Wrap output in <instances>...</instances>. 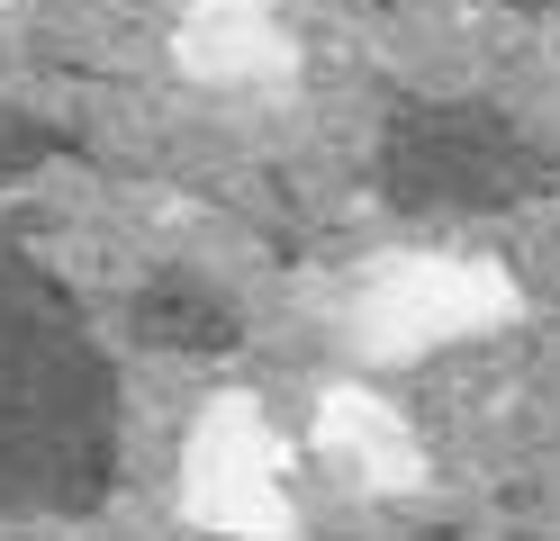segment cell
I'll return each instance as SVG.
<instances>
[{"label":"cell","instance_id":"cell-5","mask_svg":"<svg viewBox=\"0 0 560 541\" xmlns=\"http://www.w3.org/2000/svg\"><path fill=\"white\" fill-rule=\"evenodd\" d=\"M172 63H182V82L218 91V99H262V91L299 82L307 36L290 19V0H182Z\"/></svg>","mask_w":560,"mask_h":541},{"label":"cell","instance_id":"cell-1","mask_svg":"<svg viewBox=\"0 0 560 541\" xmlns=\"http://www.w3.org/2000/svg\"><path fill=\"white\" fill-rule=\"evenodd\" d=\"M118 469V379L46 271L0 252V515L100 505Z\"/></svg>","mask_w":560,"mask_h":541},{"label":"cell","instance_id":"cell-3","mask_svg":"<svg viewBox=\"0 0 560 541\" xmlns=\"http://www.w3.org/2000/svg\"><path fill=\"white\" fill-rule=\"evenodd\" d=\"M182 515L208 541H299V433L271 397L218 388L182 433Z\"/></svg>","mask_w":560,"mask_h":541},{"label":"cell","instance_id":"cell-6","mask_svg":"<svg viewBox=\"0 0 560 541\" xmlns=\"http://www.w3.org/2000/svg\"><path fill=\"white\" fill-rule=\"evenodd\" d=\"M515 172H524V144L506 127H479L462 108H443V118L416 136V154H407V199H425V208L506 199V190H524Z\"/></svg>","mask_w":560,"mask_h":541},{"label":"cell","instance_id":"cell-2","mask_svg":"<svg viewBox=\"0 0 560 541\" xmlns=\"http://www.w3.org/2000/svg\"><path fill=\"white\" fill-rule=\"evenodd\" d=\"M524 316V280L498 252H462V244H398L353 280L343 298V343L362 371H416L434 352L488 343Z\"/></svg>","mask_w":560,"mask_h":541},{"label":"cell","instance_id":"cell-4","mask_svg":"<svg viewBox=\"0 0 560 541\" xmlns=\"http://www.w3.org/2000/svg\"><path fill=\"white\" fill-rule=\"evenodd\" d=\"M299 451L317 460L343 496H371V505H398V496H425L434 487L425 433H416V415L380 379H326L317 397H307Z\"/></svg>","mask_w":560,"mask_h":541}]
</instances>
